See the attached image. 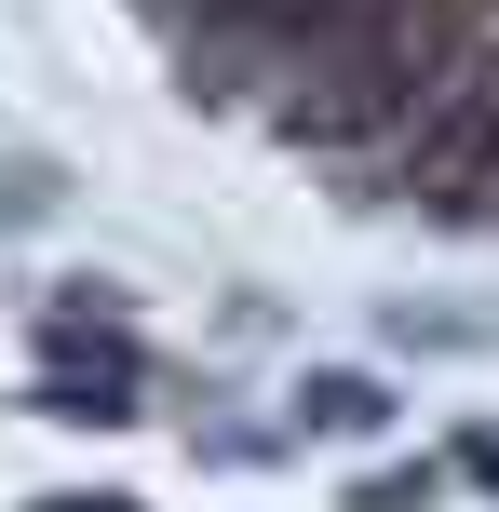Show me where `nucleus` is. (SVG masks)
Masks as SVG:
<instances>
[{"mask_svg": "<svg viewBox=\"0 0 499 512\" xmlns=\"http://www.w3.org/2000/svg\"><path fill=\"white\" fill-rule=\"evenodd\" d=\"M297 418H311V432H378L392 405H378V378H311V391H297Z\"/></svg>", "mask_w": 499, "mask_h": 512, "instance_id": "f257e3e1", "label": "nucleus"}, {"mask_svg": "<svg viewBox=\"0 0 499 512\" xmlns=\"http://www.w3.org/2000/svg\"><path fill=\"white\" fill-rule=\"evenodd\" d=\"M41 512H135V499H108V486H54Z\"/></svg>", "mask_w": 499, "mask_h": 512, "instance_id": "f03ea898", "label": "nucleus"}, {"mask_svg": "<svg viewBox=\"0 0 499 512\" xmlns=\"http://www.w3.org/2000/svg\"><path fill=\"white\" fill-rule=\"evenodd\" d=\"M473 472H486V486H499V432H473Z\"/></svg>", "mask_w": 499, "mask_h": 512, "instance_id": "7ed1b4c3", "label": "nucleus"}]
</instances>
